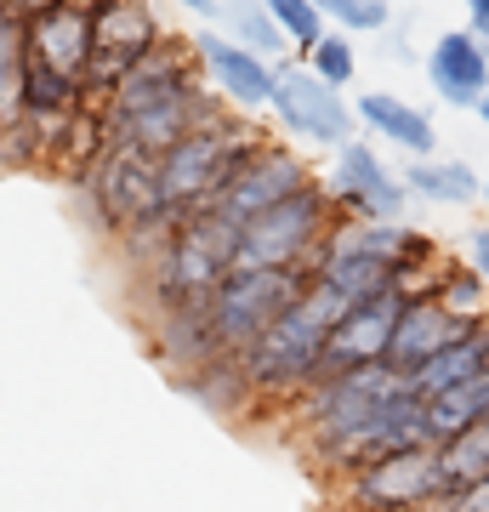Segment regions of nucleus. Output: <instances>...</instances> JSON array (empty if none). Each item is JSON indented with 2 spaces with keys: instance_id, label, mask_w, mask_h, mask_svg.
<instances>
[{
  "instance_id": "nucleus-1",
  "label": "nucleus",
  "mask_w": 489,
  "mask_h": 512,
  "mask_svg": "<svg viewBox=\"0 0 489 512\" xmlns=\"http://www.w3.org/2000/svg\"><path fill=\"white\" fill-rule=\"evenodd\" d=\"M353 302H342L336 291L313 285L296 296L279 319H273L251 348L239 353V370H245V387H251V404H268V410H290L313 382H319V365H325V336L330 325L342 319Z\"/></svg>"
},
{
  "instance_id": "nucleus-2",
  "label": "nucleus",
  "mask_w": 489,
  "mask_h": 512,
  "mask_svg": "<svg viewBox=\"0 0 489 512\" xmlns=\"http://www.w3.org/2000/svg\"><path fill=\"white\" fill-rule=\"evenodd\" d=\"M239 256V228L222 222L217 211H194L177 222V239L165 245V256L137 279L148 313H194L211 302L222 279L234 274Z\"/></svg>"
},
{
  "instance_id": "nucleus-3",
  "label": "nucleus",
  "mask_w": 489,
  "mask_h": 512,
  "mask_svg": "<svg viewBox=\"0 0 489 512\" xmlns=\"http://www.w3.org/2000/svg\"><path fill=\"white\" fill-rule=\"evenodd\" d=\"M268 131L251 126L245 114H222L211 126H200L194 137H182L171 154H160V200L165 211H177V217H194V211H211L217 194L228 188L245 154L262 143Z\"/></svg>"
},
{
  "instance_id": "nucleus-4",
  "label": "nucleus",
  "mask_w": 489,
  "mask_h": 512,
  "mask_svg": "<svg viewBox=\"0 0 489 512\" xmlns=\"http://www.w3.org/2000/svg\"><path fill=\"white\" fill-rule=\"evenodd\" d=\"M342 211L325 194V183H308L302 194H290L285 205L262 211L256 222L239 228V256L234 268H285V274H308L325 239L342 228Z\"/></svg>"
},
{
  "instance_id": "nucleus-5",
  "label": "nucleus",
  "mask_w": 489,
  "mask_h": 512,
  "mask_svg": "<svg viewBox=\"0 0 489 512\" xmlns=\"http://www.w3.org/2000/svg\"><path fill=\"white\" fill-rule=\"evenodd\" d=\"M308 291V274H285V268H234L222 279L211 302H205V330H211V348L239 359L256 336L279 319V313Z\"/></svg>"
},
{
  "instance_id": "nucleus-6",
  "label": "nucleus",
  "mask_w": 489,
  "mask_h": 512,
  "mask_svg": "<svg viewBox=\"0 0 489 512\" xmlns=\"http://www.w3.org/2000/svg\"><path fill=\"white\" fill-rule=\"evenodd\" d=\"M410 450H438V439H433V427H427V404L404 387L393 399H381L347 439L319 450L308 467L325 478V484H342V478L364 473V467H376V461H387V456H410Z\"/></svg>"
},
{
  "instance_id": "nucleus-7",
  "label": "nucleus",
  "mask_w": 489,
  "mask_h": 512,
  "mask_svg": "<svg viewBox=\"0 0 489 512\" xmlns=\"http://www.w3.org/2000/svg\"><path fill=\"white\" fill-rule=\"evenodd\" d=\"M268 114H273V131L285 143H302V148H347L359 137V120H353V103L347 92L325 86L319 74H308L296 57H285L273 69V97H268Z\"/></svg>"
},
{
  "instance_id": "nucleus-8",
  "label": "nucleus",
  "mask_w": 489,
  "mask_h": 512,
  "mask_svg": "<svg viewBox=\"0 0 489 512\" xmlns=\"http://www.w3.org/2000/svg\"><path fill=\"white\" fill-rule=\"evenodd\" d=\"M399 239H404V222H342L325 239V251L308 268V279L336 291L342 302H370V296L393 291Z\"/></svg>"
},
{
  "instance_id": "nucleus-9",
  "label": "nucleus",
  "mask_w": 489,
  "mask_h": 512,
  "mask_svg": "<svg viewBox=\"0 0 489 512\" xmlns=\"http://www.w3.org/2000/svg\"><path fill=\"white\" fill-rule=\"evenodd\" d=\"M165 40V23L148 0H91V69L80 80L91 109H103L131 63H143Z\"/></svg>"
},
{
  "instance_id": "nucleus-10",
  "label": "nucleus",
  "mask_w": 489,
  "mask_h": 512,
  "mask_svg": "<svg viewBox=\"0 0 489 512\" xmlns=\"http://www.w3.org/2000/svg\"><path fill=\"white\" fill-rule=\"evenodd\" d=\"M80 200L97 211V222L109 228L114 239L131 234L137 222L160 217L165 200H160V160L143 154V148H126V143H109L97 154L86 177H80Z\"/></svg>"
},
{
  "instance_id": "nucleus-11",
  "label": "nucleus",
  "mask_w": 489,
  "mask_h": 512,
  "mask_svg": "<svg viewBox=\"0 0 489 512\" xmlns=\"http://www.w3.org/2000/svg\"><path fill=\"white\" fill-rule=\"evenodd\" d=\"M450 484L438 473V450L387 456L336 484V512H444Z\"/></svg>"
},
{
  "instance_id": "nucleus-12",
  "label": "nucleus",
  "mask_w": 489,
  "mask_h": 512,
  "mask_svg": "<svg viewBox=\"0 0 489 512\" xmlns=\"http://www.w3.org/2000/svg\"><path fill=\"white\" fill-rule=\"evenodd\" d=\"M308 183H319V171H313V165L302 160V154H296L279 131H268V137L245 154V165L228 177V188L217 194V205H211V211H217L222 222L245 228V222H256L262 211L285 205L290 194H302Z\"/></svg>"
},
{
  "instance_id": "nucleus-13",
  "label": "nucleus",
  "mask_w": 489,
  "mask_h": 512,
  "mask_svg": "<svg viewBox=\"0 0 489 512\" xmlns=\"http://www.w3.org/2000/svg\"><path fill=\"white\" fill-rule=\"evenodd\" d=\"M325 194L336 200L347 222H410V194H404V177L381 160L376 143L353 137L347 148H336L330 171L319 177Z\"/></svg>"
},
{
  "instance_id": "nucleus-14",
  "label": "nucleus",
  "mask_w": 489,
  "mask_h": 512,
  "mask_svg": "<svg viewBox=\"0 0 489 512\" xmlns=\"http://www.w3.org/2000/svg\"><path fill=\"white\" fill-rule=\"evenodd\" d=\"M188 86H205L200 57H194V40L165 35L160 46L143 57V63H131V69L120 74V86H114L109 103H103V120H109V126H120V120H131V114L154 109V103H165V97L188 92Z\"/></svg>"
},
{
  "instance_id": "nucleus-15",
  "label": "nucleus",
  "mask_w": 489,
  "mask_h": 512,
  "mask_svg": "<svg viewBox=\"0 0 489 512\" xmlns=\"http://www.w3.org/2000/svg\"><path fill=\"white\" fill-rule=\"evenodd\" d=\"M194 57H200V74L205 86L217 92L222 109L234 114H268V97H273V69L279 63H268V57L245 52V46H234L228 35H217V29H200L194 35Z\"/></svg>"
},
{
  "instance_id": "nucleus-16",
  "label": "nucleus",
  "mask_w": 489,
  "mask_h": 512,
  "mask_svg": "<svg viewBox=\"0 0 489 512\" xmlns=\"http://www.w3.org/2000/svg\"><path fill=\"white\" fill-rule=\"evenodd\" d=\"M404 313V296L399 291H381L370 302H353V308L330 325L325 336V365H319V382L325 376H347V370H364V365H387V348H393V325Z\"/></svg>"
},
{
  "instance_id": "nucleus-17",
  "label": "nucleus",
  "mask_w": 489,
  "mask_h": 512,
  "mask_svg": "<svg viewBox=\"0 0 489 512\" xmlns=\"http://www.w3.org/2000/svg\"><path fill=\"white\" fill-rule=\"evenodd\" d=\"M421 69L444 109H478L489 97V40H478L472 29H444L427 46Z\"/></svg>"
},
{
  "instance_id": "nucleus-18",
  "label": "nucleus",
  "mask_w": 489,
  "mask_h": 512,
  "mask_svg": "<svg viewBox=\"0 0 489 512\" xmlns=\"http://www.w3.org/2000/svg\"><path fill=\"white\" fill-rule=\"evenodd\" d=\"M353 120H359V137L370 131V137H381L387 148H399V154H410V160H433V154H438L433 114L416 109V103L399 97V92H364V97H353Z\"/></svg>"
},
{
  "instance_id": "nucleus-19",
  "label": "nucleus",
  "mask_w": 489,
  "mask_h": 512,
  "mask_svg": "<svg viewBox=\"0 0 489 512\" xmlns=\"http://www.w3.org/2000/svg\"><path fill=\"white\" fill-rule=\"evenodd\" d=\"M29 57L46 63V69L69 74V80H86L91 69V0H69L46 18L29 23Z\"/></svg>"
},
{
  "instance_id": "nucleus-20",
  "label": "nucleus",
  "mask_w": 489,
  "mask_h": 512,
  "mask_svg": "<svg viewBox=\"0 0 489 512\" xmlns=\"http://www.w3.org/2000/svg\"><path fill=\"white\" fill-rule=\"evenodd\" d=\"M461 336V325H455L450 313L438 308L433 296H410L399 313V325H393V348H387V370H399L404 382L416 376L433 353H444Z\"/></svg>"
},
{
  "instance_id": "nucleus-21",
  "label": "nucleus",
  "mask_w": 489,
  "mask_h": 512,
  "mask_svg": "<svg viewBox=\"0 0 489 512\" xmlns=\"http://www.w3.org/2000/svg\"><path fill=\"white\" fill-rule=\"evenodd\" d=\"M399 177H404V194L421 200V205H450V211H461V205L484 200V171H478L472 160H450V154L410 160Z\"/></svg>"
},
{
  "instance_id": "nucleus-22",
  "label": "nucleus",
  "mask_w": 489,
  "mask_h": 512,
  "mask_svg": "<svg viewBox=\"0 0 489 512\" xmlns=\"http://www.w3.org/2000/svg\"><path fill=\"white\" fill-rule=\"evenodd\" d=\"M484 370H489V325L461 330L444 353H433V359L410 376V393L427 404V399H438V393H450V387H467L472 376H484Z\"/></svg>"
},
{
  "instance_id": "nucleus-23",
  "label": "nucleus",
  "mask_w": 489,
  "mask_h": 512,
  "mask_svg": "<svg viewBox=\"0 0 489 512\" xmlns=\"http://www.w3.org/2000/svg\"><path fill=\"white\" fill-rule=\"evenodd\" d=\"M148 342H154V359L171 370V382L217 353L211 348V330H205V308H194V313H148Z\"/></svg>"
},
{
  "instance_id": "nucleus-24",
  "label": "nucleus",
  "mask_w": 489,
  "mask_h": 512,
  "mask_svg": "<svg viewBox=\"0 0 489 512\" xmlns=\"http://www.w3.org/2000/svg\"><path fill=\"white\" fill-rule=\"evenodd\" d=\"M433 302L450 313L461 330L489 325V279L478 268H467V256H444V268L433 279Z\"/></svg>"
},
{
  "instance_id": "nucleus-25",
  "label": "nucleus",
  "mask_w": 489,
  "mask_h": 512,
  "mask_svg": "<svg viewBox=\"0 0 489 512\" xmlns=\"http://www.w3.org/2000/svg\"><path fill=\"white\" fill-rule=\"evenodd\" d=\"M177 387L188 393V399H200L211 416H239V410H251L245 370H239V359H228V353H211L205 365H194L188 376H177Z\"/></svg>"
},
{
  "instance_id": "nucleus-26",
  "label": "nucleus",
  "mask_w": 489,
  "mask_h": 512,
  "mask_svg": "<svg viewBox=\"0 0 489 512\" xmlns=\"http://www.w3.org/2000/svg\"><path fill=\"white\" fill-rule=\"evenodd\" d=\"M217 35H228L234 46L268 57V63H285V57H290L285 35L273 29V18H268V6H262V0H217Z\"/></svg>"
},
{
  "instance_id": "nucleus-27",
  "label": "nucleus",
  "mask_w": 489,
  "mask_h": 512,
  "mask_svg": "<svg viewBox=\"0 0 489 512\" xmlns=\"http://www.w3.org/2000/svg\"><path fill=\"white\" fill-rule=\"evenodd\" d=\"M23 80H29V23L0 12V126L23 120Z\"/></svg>"
},
{
  "instance_id": "nucleus-28",
  "label": "nucleus",
  "mask_w": 489,
  "mask_h": 512,
  "mask_svg": "<svg viewBox=\"0 0 489 512\" xmlns=\"http://www.w3.org/2000/svg\"><path fill=\"white\" fill-rule=\"evenodd\" d=\"M478 421H489V370L472 376L467 387H450V393L427 399V427H433L438 444L455 439V433H467V427H478Z\"/></svg>"
},
{
  "instance_id": "nucleus-29",
  "label": "nucleus",
  "mask_w": 489,
  "mask_h": 512,
  "mask_svg": "<svg viewBox=\"0 0 489 512\" xmlns=\"http://www.w3.org/2000/svg\"><path fill=\"white\" fill-rule=\"evenodd\" d=\"M438 473H444L450 495L484 484L489 478V421H478V427H467V433H455V439L438 444Z\"/></svg>"
},
{
  "instance_id": "nucleus-30",
  "label": "nucleus",
  "mask_w": 489,
  "mask_h": 512,
  "mask_svg": "<svg viewBox=\"0 0 489 512\" xmlns=\"http://www.w3.org/2000/svg\"><path fill=\"white\" fill-rule=\"evenodd\" d=\"M308 74H319L325 86H336V92H347L353 80H359V46H353V35H342V29H325V40L313 46L308 57H296Z\"/></svg>"
},
{
  "instance_id": "nucleus-31",
  "label": "nucleus",
  "mask_w": 489,
  "mask_h": 512,
  "mask_svg": "<svg viewBox=\"0 0 489 512\" xmlns=\"http://www.w3.org/2000/svg\"><path fill=\"white\" fill-rule=\"evenodd\" d=\"M262 6H268L273 29L285 35V46H290L296 57H308L313 46L325 40V29H330V23L319 18V6H313V0H262Z\"/></svg>"
},
{
  "instance_id": "nucleus-32",
  "label": "nucleus",
  "mask_w": 489,
  "mask_h": 512,
  "mask_svg": "<svg viewBox=\"0 0 489 512\" xmlns=\"http://www.w3.org/2000/svg\"><path fill=\"white\" fill-rule=\"evenodd\" d=\"M313 6L342 35H387L393 23V0H313Z\"/></svg>"
},
{
  "instance_id": "nucleus-33",
  "label": "nucleus",
  "mask_w": 489,
  "mask_h": 512,
  "mask_svg": "<svg viewBox=\"0 0 489 512\" xmlns=\"http://www.w3.org/2000/svg\"><path fill=\"white\" fill-rule=\"evenodd\" d=\"M467 268H478V274L489 279V222H478V228H467Z\"/></svg>"
},
{
  "instance_id": "nucleus-34",
  "label": "nucleus",
  "mask_w": 489,
  "mask_h": 512,
  "mask_svg": "<svg viewBox=\"0 0 489 512\" xmlns=\"http://www.w3.org/2000/svg\"><path fill=\"white\" fill-rule=\"evenodd\" d=\"M57 6H69V0H6V12H18L23 23L46 18V12H57Z\"/></svg>"
},
{
  "instance_id": "nucleus-35",
  "label": "nucleus",
  "mask_w": 489,
  "mask_h": 512,
  "mask_svg": "<svg viewBox=\"0 0 489 512\" xmlns=\"http://www.w3.org/2000/svg\"><path fill=\"white\" fill-rule=\"evenodd\" d=\"M461 6H467V29L478 40H489V0H461Z\"/></svg>"
},
{
  "instance_id": "nucleus-36",
  "label": "nucleus",
  "mask_w": 489,
  "mask_h": 512,
  "mask_svg": "<svg viewBox=\"0 0 489 512\" xmlns=\"http://www.w3.org/2000/svg\"><path fill=\"white\" fill-rule=\"evenodd\" d=\"M148 6H160V0H148ZM171 6H182V12H194V18L217 23V0H171Z\"/></svg>"
},
{
  "instance_id": "nucleus-37",
  "label": "nucleus",
  "mask_w": 489,
  "mask_h": 512,
  "mask_svg": "<svg viewBox=\"0 0 489 512\" xmlns=\"http://www.w3.org/2000/svg\"><path fill=\"white\" fill-rule=\"evenodd\" d=\"M472 114H478V120H484V131H489V97H484V103H478Z\"/></svg>"
},
{
  "instance_id": "nucleus-38",
  "label": "nucleus",
  "mask_w": 489,
  "mask_h": 512,
  "mask_svg": "<svg viewBox=\"0 0 489 512\" xmlns=\"http://www.w3.org/2000/svg\"><path fill=\"white\" fill-rule=\"evenodd\" d=\"M484 205H489V177H484Z\"/></svg>"
},
{
  "instance_id": "nucleus-39",
  "label": "nucleus",
  "mask_w": 489,
  "mask_h": 512,
  "mask_svg": "<svg viewBox=\"0 0 489 512\" xmlns=\"http://www.w3.org/2000/svg\"><path fill=\"white\" fill-rule=\"evenodd\" d=\"M0 12H6V0H0Z\"/></svg>"
}]
</instances>
